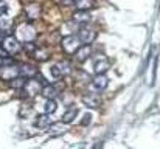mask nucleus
I'll return each mask as SVG.
<instances>
[{"label": "nucleus", "instance_id": "23", "mask_svg": "<svg viewBox=\"0 0 160 149\" xmlns=\"http://www.w3.org/2000/svg\"><path fill=\"white\" fill-rule=\"evenodd\" d=\"M36 48H38V47L34 45V42H25V44H23V50H25L27 53H30V54H33Z\"/></svg>", "mask_w": 160, "mask_h": 149}, {"label": "nucleus", "instance_id": "9", "mask_svg": "<svg viewBox=\"0 0 160 149\" xmlns=\"http://www.w3.org/2000/svg\"><path fill=\"white\" fill-rule=\"evenodd\" d=\"M42 73H44L42 78H45L48 82H59L61 78H62L61 72H59L58 67H56V64H54V65H48L45 70H42Z\"/></svg>", "mask_w": 160, "mask_h": 149}, {"label": "nucleus", "instance_id": "18", "mask_svg": "<svg viewBox=\"0 0 160 149\" xmlns=\"http://www.w3.org/2000/svg\"><path fill=\"white\" fill-rule=\"evenodd\" d=\"M73 6L76 9H82V11H90V8L95 6V0H75Z\"/></svg>", "mask_w": 160, "mask_h": 149}, {"label": "nucleus", "instance_id": "19", "mask_svg": "<svg viewBox=\"0 0 160 149\" xmlns=\"http://www.w3.org/2000/svg\"><path fill=\"white\" fill-rule=\"evenodd\" d=\"M67 131V123H53L52 126H50V132H52V135H62L64 132Z\"/></svg>", "mask_w": 160, "mask_h": 149}, {"label": "nucleus", "instance_id": "13", "mask_svg": "<svg viewBox=\"0 0 160 149\" xmlns=\"http://www.w3.org/2000/svg\"><path fill=\"white\" fill-rule=\"evenodd\" d=\"M110 68V61L107 57H98L95 62H93V72L98 75V73H106L107 70Z\"/></svg>", "mask_w": 160, "mask_h": 149}, {"label": "nucleus", "instance_id": "26", "mask_svg": "<svg viewBox=\"0 0 160 149\" xmlns=\"http://www.w3.org/2000/svg\"><path fill=\"white\" fill-rule=\"evenodd\" d=\"M59 3H61L62 6H72V5L75 3V0H59Z\"/></svg>", "mask_w": 160, "mask_h": 149}, {"label": "nucleus", "instance_id": "15", "mask_svg": "<svg viewBox=\"0 0 160 149\" xmlns=\"http://www.w3.org/2000/svg\"><path fill=\"white\" fill-rule=\"evenodd\" d=\"M75 56H76V59L79 61V62H84V61H87L90 56H92V48H90V45H87V44H82L78 51L75 53Z\"/></svg>", "mask_w": 160, "mask_h": 149}, {"label": "nucleus", "instance_id": "17", "mask_svg": "<svg viewBox=\"0 0 160 149\" xmlns=\"http://www.w3.org/2000/svg\"><path fill=\"white\" fill-rule=\"evenodd\" d=\"M33 57L38 61V62H47L48 59H50V51L47 48H44V47H38V48L34 50V53H33Z\"/></svg>", "mask_w": 160, "mask_h": 149}, {"label": "nucleus", "instance_id": "27", "mask_svg": "<svg viewBox=\"0 0 160 149\" xmlns=\"http://www.w3.org/2000/svg\"><path fill=\"white\" fill-rule=\"evenodd\" d=\"M6 36H8V34H6V31H5V30H0V44L5 41V37H6Z\"/></svg>", "mask_w": 160, "mask_h": 149}, {"label": "nucleus", "instance_id": "25", "mask_svg": "<svg viewBox=\"0 0 160 149\" xmlns=\"http://www.w3.org/2000/svg\"><path fill=\"white\" fill-rule=\"evenodd\" d=\"M92 121V115H90V112L89 113H86L84 117H82V120H81V124L82 126H89V123Z\"/></svg>", "mask_w": 160, "mask_h": 149}, {"label": "nucleus", "instance_id": "21", "mask_svg": "<svg viewBox=\"0 0 160 149\" xmlns=\"http://www.w3.org/2000/svg\"><path fill=\"white\" fill-rule=\"evenodd\" d=\"M76 115H78V109H75V107H72V109H68L65 113H64V117H62V121L64 123H67V124H70L75 118H76Z\"/></svg>", "mask_w": 160, "mask_h": 149}, {"label": "nucleus", "instance_id": "22", "mask_svg": "<svg viewBox=\"0 0 160 149\" xmlns=\"http://www.w3.org/2000/svg\"><path fill=\"white\" fill-rule=\"evenodd\" d=\"M56 107H58V102H56V99H47L44 110H45V113H50V115H53L54 112H56Z\"/></svg>", "mask_w": 160, "mask_h": 149}, {"label": "nucleus", "instance_id": "20", "mask_svg": "<svg viewBox=\"0 0 160 149\" xmlns=\"http://www.w3.org/2000/svg\"><path fill=\"white\" fill-rule=\"evenodd\" d=\"M56 67H58V70L61 72L62 76H67V75L72 73V64L68 61H59V62H56Z\"/></svg>", "mask_w": 160, "mask_h": 149}, {"label": "nucleus", "instance_id": "1", "mask_svg": "<svg viewBox=\"0 0 160 149\" xmlns=\"http://www.w3.org/2000/svg\"><path fill=\"white\" fill-rule=\"evenodd\" d=\"M36 34H38V31H36V28L31 23H20V25H17V28L14 31V36L22 44H25V42H34Z\"/></svg>", "mask_w": 160, "mask_h": 149}, {"label": "nucleus", "instance_id": "14", "mask_svg": "<svg viewBox=\"0 0 160 149\" xmlns=\"http://www.w3.org/2000/svg\"><path fill=\"white\" fill-rule=\"evenodd\" d=\"M20 76H23L25 79L30 78H36L38 76V68L33 64H20Z\"/></svg>", "mask_w": 160, "mask_h": 149}, {"label": "nucleus", "instance_id": "8", "mask_svg": "<svg viewBox=\"0 0 160 149\" xmlns=\"http://www.w3.org/2000/svg\"><path fill=\"white\" fill-rule=\"evenodd\" d=\"M41 5L39 3H28L23 9V14L28 20H38L41 17Z\"/></svg>", "mask_w": 160, "mask_h": 149}, {"label": "nucleus", "instance_id": "4", "mask_svg": "<svg viewBox=\"0 0 160 149\" xmlns=\"http://www.w3.org/2000/svg\"><path fill=\"white\" fill-rule=\"evenodd\" d=\"M19 76H20V65L19 64L11 62V64H5V65L0 67V79L2 81L9 82V81H12Z\"/></svg>", "mask_w": 160, "mask_h": 149}, {"label": "nucleus", "instance_id": "7", "mask_svg": "<svg viewBox=\"0 0 160 149\" xmlns=\"http://www.w3.org/2000/svg\"><path fill=\"white\" fill-rule=\"evenodd\" d=\"M76 36L79 37V41H81L82 44H87V45H90V44L95 41V37H97V33H95V30H92L90 27H81V28L78 30Z\"/></svg>", "mask_w": 160, "mask_h": 149}, {"label": "nucleus", "instance_id": "11", "mask_svg": "<svg viewBox=\"0 0 160 149\" xmlns=\"http://www.w3.org/2000/svg\"><path fill=\"white\" fill-rule=\"evenodd\" d=\"M52 124H53V120H52V115H50V113L39 115V117L34 120V127L39 129V131H47V129H50Z\"/></svg>", "mask_w": 160, "mask_h": 149}, {"label": "nucleus", "instance_id": "24", "mask_svg": "<svg viewBox=\"0 0 160 149\" xmlns=\"http://www.w3.org/2000/svg\"><path fill=\"white\" fill-rule=\"evenodd\" d=\"M8 14V3L5 0H0V16Z\"/></svg>", "mask_w": 160, "mask_h": 149}, {"label": "nucleus", "instance_id": "3", "mask_svg": "<svg viewBox=\"0 0 160 149\" xmlns=\"http://www.w3.org/2000/svg\"><path fill=\"white\" fill-rule=\"evenodd\" d=\"M81 45H82V42L79 41V37L76 34H67L61 39V48L65 54H75Z\"/></svg>", "mask_w": 160, "mask_h": 149}, {"label": "nucleus", "instance_id": "6", "mask_svg": "<svg viewBox=\"0 0 160 149\" xmlns=\"http://www.w3.org/2000/svg\"><path fill=\"white\" fill-rule=\"evenodd\" d=\"M107 84H109V79H107L106 75H104V73H98L95 78H92L89 89H90L92 92L101 93V92H104V90H106Z\"/></svg>", "mask_w": 160, "mask_h": 149}, {"label": "nucleus", "instance_id": "10", "mask_svg": "<svg viewBox=\"0 0 160 149\" xmlns=\"http://www.w3.org/2000/svg\"><path fill=\"white\" fill-rule=\"evenodd\" d=\"M82 102H84L89 109H97V107L101 106V97H100V93H97V92H90V93H86V95L82 97Z\"/></svg>", "mask_w": 160, "mask_h": 149}, {"label": "nucleus", "instance_id": "12", "mask_svg": "<svg viewBox=\"0 0 160 149\" xmlns=\"http://www.w3.org/2000/svg\"><path fill=\"white\" fill-rule=\"evenodd\" d=\"M59 93H61V89H59V86H56V82H48L42 89V95L47 99H56Z\"/></svg>", "mask_w": 160, "mask_h": 149}, {"label": "nucleus", "instance_id": "5", "mask_svg": "<svg viewBox=\"0 0 160 149\" xmlns=\"http://www.w3.org/2000/svg\"><path fill=\"white\" fill-rule=\"evenodd\" d=\"M2 45H3V48L6 50L11 56H14V54H17V53H20L23 50V44L16 36H6L5 41L2 42Z\"/></svg>", "mask_w": 160, "mask_h": 149}, {"label": "nucleus", "instance_id": "16", "mask_svg": "<svg viewBox=\"0 0 160 149\" xmlns=\"http://www.w3.org/2000/svg\"><path fill=\"white\" fill-rule=\"evenodd\" d=\"M75 22H78V23H81V25H86L89 20H90V12H87V11H82V9H76L75 12H73V17H72Z\"/></svg>", "mask_w": 160, "mask_h": 149}, {"label": "nucleus", "instance_id": "2", "mask_svg": "<svg viewBox=\"0 0 160 149\" xmlns=\"http://www.w3.org/2000/svg\"><path fill=\"white\" fill-rule=\"evenodd\" d=\"M42 79H44V78L39 79L38 76H36V78L27 79L23 89L20 90V92L23 93V97H25V98H33V97L42 93V89H44V86H45V84H42Z\"/></svg>", "mask_w": 160, "mask_h": 149}]
</instances>
